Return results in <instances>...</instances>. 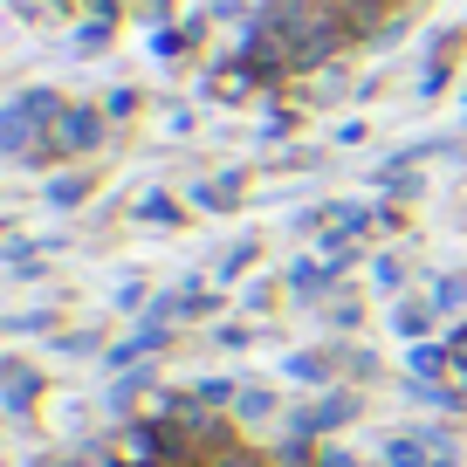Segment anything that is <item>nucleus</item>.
Masks as SVG:
<instances>
[{"instance_id": "f257e3e1", "label": "nucleus", "mask_w": 467, "mask_h": 467, "mask_svg": "<svg viewBox=\"0 0 467 467\" xmlns=\"http://www.w3.org/2000/svg\"><path fill=\"white\" fill-rule=\"evenodd\" d=\"M103 131H110V110H103V103H69V110L56 117V159H89V151L103 145Z\"/></svg>"}, {"instance_id": "f03ea898", "label": "nucleus", "mask_w": 467, "mask_h": 467, "mask_svg": "<svg viewBox=\"0 0 467 467\" xmlns=\"http://www.w3.org/2000/svg\"><path fill=\"white\" fill-rule=\"evenodd\" d=\"M0 399H7V420H28L35 399H42V379H35V365L7 358V365H0Z\"/></svg>"}, {"instance_id": "7ed1b4c3", "label": "nucleus", "mask_w": 467, "mask_h": 467, "mask_svg": "<svg viewBox=\"0 0 467 467\" xmlns=\"http://www.w3.org/2000/svg\"><path fill=\"white\" fill-rule=\"evenodd\" d=\"M406 371H412L420 385H440V379L453 371V350H447V337H440V344H433V337H426V344H412V350H406Z\"/></svg>"}, {"instance_id": "20e7f679", "label": "nucleus", "mask_w": 467, "mask_h": 467, "mask_svg": "<svg viewBox=\"0 0 467 467\" xmlns=\"http://www.w3.org/2000/svg\"><path fill=\"white\" fill-rule=\"evenodd\" d=\"M241 192H248V179H241V172H220V179H200V186H192V206H206V213H227Z\"/></svg>"}, {"instance_id": "39448f33", "label": "nucleus", "mask_w": 467, "mask_h": 467, "mask_svg": "<svg viewBox=\"0 0 467 467\" xmlns=\"http://www.w3.org/2000/svg\"><path fill=\"white\" fill-rule=\"evenodd\" d=\"M309 412H317V433H337V426H350L358 412H365V399H358V392H323Z\"/></svg>"}, {"instance_id": "423d86ee", "label": "nucleus", "mask_w": 467, "mask_h": 467, "mask_svg": "<svg viewBox=\"0 0 467 467\" xmlns=\"http://www.w3.org/2000/svg\"><path fill=\"white\" fill-rule=\"evenodd\" d=\"M433 317H440L433 303H392V317H385V323H392V337H406V344H426Z\"/></svg>"}, {"instance_id": "0eeeda50", "label": "nucleus", "mask_w": 467, "mask_h": 467, "mask_svg": "<svg viewBox=\"0 0 467 467\" xmlns=\"http://www.w3.org/2000/svg\"><path fill=\"white\" fill-rule=\"evenodd\" d=\"M89 186H97L89 172H62V179H48V186H42V200L56 206V213H69V206H83V200H89Z\"/></svg>"}, {"instance_id": "6e6552de", "label": "nucleus", "mask_w": 467, "mask_h": 467, "mask_svg": "<svg viewBox=\"0 0 467 467\" xmlns=\"http://www.w3.org/2000/svg\"><path fill=\"white\" fill-rule=\"evenodd\" d=\"M330 282H337V268L323 262V254H303V262L289 268V289H296V296H323Z\"/></svg>"}, {"instance_id": "1a4fd4ad", "label": "nucleus", "mask_w": 467, "mask_h": 467, "mask_svg": "<svg viewBox=\"0 0 467 467\" xmlns=\"http://www.w3.org/2000/svg\"><path fill=\"white\" fill-rule=\"evenodd\" d=\"M138 220H145V227H179V200L165 186H151V192H138V206H131Z\"/></svg>"}, {"instance_id": "9d476101", "label": "nucleus", "mask_w": 467, "mask_h": 467, "mask_svg": "<svg viewBox=\"0 0 467 467\" xmlns=\"http://www.w3.org/2000/svg\"><path fill=\"white\" fill-rule=\"evenodd\" d=\"M385 467H433V447L420 433H392L385 440Z\"/></svg>"}, {"instance_id": "9b49d317", "label": "nucleus", "mask_w": 467, "mask_h": 467, "mask_svg": "<svg viewBox=\"0 0 467 467\" xmlns=\"http://www.w3.org/2000/svg\"><path fill=\"white\" fill-rule=\"evenodd\" d=\"M234 420H241V426L275 420V392H268V385H241V399H234Z\"/></svg>"}, {"instance_id": "f8f14e48", "label": "nucleus", "mask_w": 467, "mask_h": 467, "mask_svg": "<svg viewBox=\"0 0 467 467\" xmlns=\"http://www.w3.org/2000/svg\"><path fill=\"white\" fill-rule=\"evenodd\" d=\"M138 392H151V371H124V379H117L110 392H103V412H117V420H124Z\"/></svg>"}, {"instance_id": "ddd939ff", "label": "nucleus", "mask_w": 467, "mask_h": 467, "mask_svg": "<svg viewBox=\"0 0 467 467\" xmlns=\"http://www.w3.org/2000/svg\"><path fill=\"white\" fill-rule=\"evenodd\" d=\"M426 303H433L440 317H461L467 309V275H440L433 289H426Z\"/></svg>"}, {"instance_id": "4468645a", "label": "nucleus", "mask_w": 467, "mask_h": 467, "mask_svg": "<svg viewBox=\"0 0 467 467\" xmlns=\"http://www.w3.org/2000/svg\"><path fill=\"white\" fill-rule=\"evenodd\" d=\"M317 254L337 268V275H344V268L358 262V234H344V227H323V248H317Z\"/></svg>"}, {"instance_id": "2eb2a0df", "label": "nucleus", "mask_w": 467, "mask_h": 467, "mask_svg": "<svg viewBox=\"0 0 467 467\" xmlns=\"http://www.w3.org/2000/svg\"><path fill=\"white\" fill-rule=\"evenodd\" d=\"M192 42H200L192 28H151V62H179Z\"/></svg>"}, {"instance_id": "dca6fc26", "label": "nucleus", "mask_w": 467, "mask_h": 467, "mask_svg": "<svg viewBox=\"0 0 467 467\" xmlns=\"http://www.w3.org/2000/svg\"><path fill=\"white\" fill-rule=\"evenodd\" d=\"M282 379H296V385H323V379H330V365H323L317 350H296V358H282Z\"/></svg>"}, {"instance_id": "f3484780", "label": "nucleus", "mask_w": 467, "mask_h": 467, "mask_svg": "<svg viewBox=\"0 0 467 467\" xmlns=\"http://www.w3.org/2000/svg\"><path fill=\"white\" fill-rule=\"evenodd\" d=\"M371 289L399 296V289H406V262H399V254H371Z\"/></svg>"}, {"instance_id": "a211bd4d", "label": "nucleus", "mask_w": 467, "mask_h": 467, "mask_svg": "<svg viewBox=\"0 0 467 467\" xmlns=\"http://www.w3.org/2000/svg\"><path fill=\"white\" fill-rule=\"evenodd\" d=\"M192 399H200V406H234V399H241V385H234V379H200V385H192Z\"/></svg>"}, {"instance_id": "6ab92c4d", "label": "nucleus", "mask_w": 467, "mask_h": 467, "mask_svg": "<svg viewBox=\"0 0 467 467\" xmlns=\"http://www.w3.org/2000/svg\"><path fill=\"white\" fill-rule=\"evenodd\" d=\"M110 35H117V21H97V15H89L83 28H76V48H83V56H97V48H110Z\"/></svg>"}, {"instance_id": "aec40b11", "label": "nucleus", "mask_w": 467, "mask_h": 467, "mask_svg": "<svg viewBox=\"0 0 467 467\" xmlns=\"http://www.w3.org/2000/svg\"><path fill=\"white\" fill-rule=\"evenodd\" d=\"M379 186L392 192V200H412V192H420V172H406V165H385V172H379Z\"/></svg>"}, {"instance_id": "412c9836", "label": "nucleus", "mask_w": 467, "mask_h": 467, "mask_svg": "<svg viewBox=\"0 0 467 467\" xmlns=\"http://www.w3.org/2000/svg\"><path fill=\"white\" fill-rule=\"evenodd\" d=\"M248 262H254V241H234V248L220 254V282H234V275H241Z\"/></svg>"}, {"instance_id": "4be33fe9", "label": "nucleus", "mask_w": 467, "mask_h": 467, "mask_svg": "<svg viewBox=\"0 0 467 467\" xmlns=\"http://www.w3.org/2000/svg\"><path fill=\"white\" fill-rule=\"evenodd\" d=\"M296 131V110H282V103H268V117H262V138L275 145V138H289Z\"/></svg>"}, {"instance_id": "5701e85b", "label": "nucleus", "mask_w": 467, "mask_h": 467, "mask_svg": "<svg viewBox=\"0 0 467 467\" xmlns=\"http://www.w3.org/2000/svg\"><path fill=\"white\" fill-rule=\"evenodd\" d=\"M110 303H117V309H151V296H145V282H117Z\"/></svg>"}, {"instance_id": "b1692460", "label": "nucleus", "mask_w": 467, "mask_h": 467, "mask_svg": "<svg viewBox=\"0 0 467 467\" xmlns=\"http://www.w3.org/2000/svg\"><path fill=\"white\" fill-rule=\"evenodd\" d=\"M330 323H337V330H358V323H365V309L350 303V296H337V303H330Z\"/></svg>"}, {"instance_id": "393cba45", "label": "nucleus", "mask_w": 467, "mask_h": 467, "mask_svg": "<svg viewBox=\"0 0 467 467\" xmlns=\"http://www.w3.org/2000/svg\"><path fill=\"white\" fill-rule=\"evenodd\" d=\"M447 83H453V69H447V62L433 56V69L420 76V97H440V89H447Z\"/></svg>"}, {"instance_id": "a878e982", "label": "nucleus", "mask_w": 467, "mask_h": 467, "mask_svg": "<svg viewBox=\"0 0 467 467\" xmlns=\"http://www.w3.org/2000/svg\"><path fill=\"white\" fill-rule=\"evenodd\" d=\"M103 110H110V124H117V117H131V110H138V89H110V97H103Z\"/></svg>"}, {"instance_id": "bb28decb", "label": "nucleus", "mask_w": 467, "mask_h": 467, "mask_svg": "<svg viewBox=\"0 0 467 467\" xmlns=\"http://www.w3.org/2000/svg\"><path fill=\"white\" fill-rule=\"evenodd\" d=\"M213 344H220V350H241V344H248V323H220Z\"/></svg>"}, {"instance_id": "cd10ccee", "label": "nucleus", "mask_w": 467, "mask_h": 467, "mask_svg": "<svg viewBox=\"0 0 467 467\" xmlns=\"http://www.w3.org/2000/svg\"><path fill=\"white\" fill-rule=\"evenodd\" d=\"M213 467H262V453H248V447H220Z\"/></svg>"}, {"instance_id": "c85d7f7f", "label": "nucleus", "mask_w": 467, "mask_h": 467, "mask_svg": "<svg viewBox=\"0 0 467 467\" xmlns=\"http://www.w3.org/2000/svg\"><path fill=\"white\" fill-rule=\"evenodd\" d=\"M337 145H365V117H344V124H337Z\"/></svg>"}, {"instance_id": "c756f323", "label": "nucleus", "mask_w": 467, "mask_h": 467, "mask_svg": "<svg viewBox=\"0 0 467 467\" xmlns=\"http://www.w3.org/2000/svg\"><path fill=\"white\" fill-rule=\"evenodd\" d=\"M447 350H453V371H461V379H467V323H461V330L447 337Z\"/></svg>"}, {"instance_id": "7c9ffc66", "label": "nucleus", "mask_w": 467, "mask_h": 467, "mask_svg": "<svg viewBox=\"0 0 467 467\" xmlns=\"http://www.w3.org/2000/svg\"><path fill=\"white\" fill-rule=\"evenodd\" d=\"M317 467H358V453H350V447H323Z\"/></svg>"}, {"instance_id": "2f4dec72", "label": "nucleus", "mask_w": 467, "mask_h": 467, "mask_svg": "<svg viewBox=\"0 0 467 467\" xmlns=\"http://www.w3.org/2000/svg\"><path fill=\"white\" fill-rule=\"evenodd\" d=\"M433 467H461V461H453V453H433Z\"/></svg>"}, {"instance_id": "473e14b6", "label": "nucleus", "mask_w": 467, "mask_h": 467, "mask_svg": "<svg viewBox=\"0 0 467 467\" xmlns=\"http://www.w3.org/2000/svg\"><path fill=\"white\" fill-rule=\"evenodd\" d=\"M461 103H467V97H461Z\"/></svg>"}]
</instances>
